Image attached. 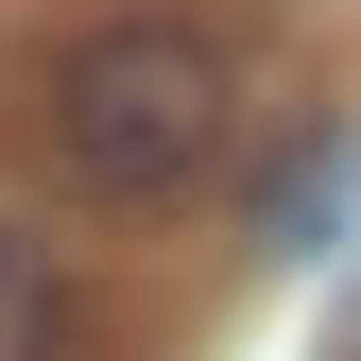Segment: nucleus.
I'll return each instance as SVG.
<instances>
[{
  "mask_svg": "<svg viewBox=\"0 0 361 361\" xmlns=\"http://www.w3.org/2000/svg\"><path fill=\"white\" fill-rule=\"evenodd\" d=\"M52 155H69V190H104V207L207 190V172H224V52H207L190 18H104V35H69V69H52Z\"/></svg>",
  "mask_w": 361,
  "mask_h": 361,
  "instance_id": "f257e3e1",
  "label": "nucleus"
},
{
  "mask_svg": "<svg viewBox=\"0 0 361 361\" xmlns=\"http://www.w3.org/2000/svg\"><path fill=\"white\" fill-rule=\"evenodd\" d=\"M241 224H258V258H327L344 241V121H310V138L241 190Z\"/></svg>",
  "mask_w": 361,
  "mask_h": 361,
  "instance_id": "f03ea898",
  "label": "nucleus"
},
{
  "mask_svg": "<svg viewBox=\"0 0 361 361\" xmlns=\"http://www.w3.org/2000/svg\"><path fill=\"white\" fill-rule=\"evenodd\" d=\"M0 361H69V258L35 224H0Z\"/></svg>",
  "mask_w": 361,
  "mask_h": 361,
  "instance_id": "7ed1b4c3",
  "label": "nucleus"
}]
</instances>
